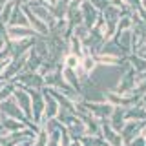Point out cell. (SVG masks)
Returning a JSON list of instances; mask_svg holds the SVG:
<instances>
[{"mask_svg": "<svg viewBox=\"0 0 146 146\" xmlns=\"http://www.w3.org/2000/svg\"><path fill=\"white\" fill-rule=\"evenodd\" d=\"M71 146H84V144L80 143V139H73L71 141Z\"/></svg>", "mask_w": 146, "mask_h": 146, "instance_id": "cell-32", "label": "cell"}, {"mask_svg": "<svg viewBox=\"0 0 146 146\" xmlns=\"http://www.w3.org/2000/svg\"><path fill=\"white\" fill-rule=\"evenodd\" d=\"M108 122L113 126V130H117L119 133L122 131V128L126 124V117H124V108H115V111L111 113V117L108 119Z\"/></svg>", "mask_w": 146, "mask_h": 146, "instance_id": "cell-18", "label": "cell"}, {"mask_svg": "<svg viewBox=\"0 0 146 146\" xmlns=\"http://www.w3.org/2000/svg\"><path fill=\"white\" fill-rule=\"evenodd\" d=\"M6 36L7 40L15 42V40H22V38H29V36H40L31 26H7L6 27Z\"/></svg>", "mask_w": 146, "mask_h": 146, "instance_id": "cell-8", "label": "cell"}, {"mask_svg": "<svg viewBox=\"0 0 146 146\" xmlns=\"http://www.w3.org/2000/svg\"><path fill=\"white\" fill-rule=\"evenodd\" d=\"M0 126L6 128L13 133V131H20L27 128V122L26 121H20V119H15V117H9V115H4L2 113V119H0Z\"/></svg>", "mask_w": 146, "mask_h": 146, "instance_id": "cell-15", "label": "cell"}, {"mask_svg": "<svg viewBox=\"0 0 146 146\" xmlns=\"http://www.w3.org/2000/svg\"><path fill=\"white\" fill-rule=\"evenodd\" d=\"M91 4H93V6L97 7L100 13H102L104 9H106V7L110 6V4H111V0H91Z\"/></svg>", "mask_w": 146, "mask_h": 146, "instance_id": "cell-28", "label": "cell"}, {"mask_svg": "<svg viewBox=\"0 0 146 146\" xmlns=\"http://www.w3.org/2000/svg\"><path fill=\"white\" fill-rule=\"evenodd\" d=\"M143 126H144V122H141V121H126V124H124V128H122V131H121L124 143L128 144L133 137L139 135L141 130H143Z\"/></svg>", "mask_w": 146, "mask_h": 146, "instance_id": "cell-13", "label": "cell"}, {"mask_svg": "<svg viewBox=\"0 0 146 146\" xmlns=\"http://www.w3.org/2000/svg\"><path fill=\"white\" fill-rule=\"evenodd\" d=\"M82 102H84L86 110H88L91 115L100 119V121L110 119L111 113L115 111V106L111 102H108V100H82Z\"/></svg>", "mask_w": 146, "mask_h": 146, "instance_id": "cell-1", "label": "cell"}, {"mask_svg": "<svg viewBox=\"0 0 146 146\" xmlns=\"http://www.w3.org/2000/svg\"><path fill=\"white\" fill-rule=\"evenodd\" d=\"M80 11H82V17H84V24L88 26L90 29H93V26H95V22H97L100 11L91 4V0H82Z\"/></svg>", "mask_w": 146, "mask_h": 146, "instance_id": "cell-10", "label": "cell"}, {"mask_svg": "<svg viewBox=\"0 0 146 146\" xmlns=\"http://www.w3.org/2000/svg\"><path fill=\"white\" fill-rule=\"evenodd\" d=\"M58 111H60L58 100L49 93L48 88H44V122L48 121V119H55L58 115Z\"/></svg>", "mask_w": 146, "mask_h": 146, "instance_id": "cell-9", "label": "cell"}, {"mask_svg": "<svg viewBox=\"0 0 146 146\" xmlns=\"http://www.w3.org/2000/svg\"><path fill=\"white\" fill-rule=\"evenodd\" d=\"M113 38H117V42L121 44L124 55L133 53V33H131V29H126V31H122V33H117Z\"/></svg>", "mask_w": 146, "mask_h": 146, "instance_id": "cell-14", "label": "cell"}, {"mask_svg": "<svg viewBox=\"0 0 146 146\" xmlns=\"http://www.w3.org/2000/svg\"><path fill=\"white\" fill-rule=\"evenodd\" d=\"M90 31H91V29H90V27L86 26V24H79V26L73 27V35H75L77 38H80V40H84L86 36L90 35Z\"/></svg>", "mask_w": 146, "mask_h": 146, "instance_id": "cell-27", "label": "cell"}, {"mask_svg": "<svg viewBox=\"0 0 146 146\" xmlns=\"http://www.w3.org/2000/svg\"><path fill=\"white\" fill-rule=\"evenodd\" d=\"M31 93V110H33V122L42 128L44 124V88L42 90H35V88H27Z\"/></svg>", "mask_w": 146, "mask_h": 146, "instance_id": "cell-2", "label": "cell"}, {"mask_svg": "<svg viewBox=\"0 0 146 146\" xmlns=\"http://www.w3.org/2000/svg\"><path fill=\"white\" fill-rule=\"evenodd\" d=\"M100 135H102V139L106 141L110 146H124V139H122V135L119 133L117 130H113V126L108 122V119H104L102 124H100Z\"/></svg>", "mask_w": 146, "mask_h": 146, "instance_id": "cell-7", "label": "cell"}, {"mask_svg": "<svg viewBox=\"0 0 146 146\" xmlns=\"http://www.w3.org/2000/svg\"><path fill=\"white\" fill-rule=\"evenodd\" d=\"M48 141H49V133L46 128H40V131L36 133L35 141H33V146H48Z\"/></svg>", "mask_w": 146, "mask_h": 146, "instance_id": "cell-26", "label": "cell"}, {"mask_svg": "<svg viewBox=\"0 0 146 146\" xmlns=\"http://www.w3.org/2000/svg\"><path fill=\"white\" fill-rule=\"evenodd\" d=\"M0 111L4 113V115H9V117H15V119H20V121H26L27 124L33 121H29V119L26 117V113L22 111V108L18 106L17 99L15 97H9L7 100H2L0 102Z\"/></svg>", "mask_w": 146, "mask_h": 146, "instance_id": "cell-6", "label": "cell"}, {"mask_svg": "<svg viewBox=\"0 0 146 146\" xmlns=\"http://www.w3.org/2000/svg\"><path fill=\"white\" fill-rule=\"evenodd\" d=\"M102 15H104L106 20H119V18H121V9L115 7L113 4H110V6L102 11Z\"/></svg>", "mask_w": 146, "mask_h": 146, "instance_id": "cell-25", "label": "cell"}, {"mask_svg": "<svg viewBox=\"0 0 146 146\" xmlns=\"http://www.w3.org/2000/svg\"><path fill=\"white\" fill-rule=\"evenodd\" d=\"M139 104H141V106H143V108L146 110V93H144V95H141V100H139Z\"/></svg>", "mask_w": 146, "mask_h": 146, "instance_id": "cell-31", "label": "cell"}, {"mask_svg": "<svg viewBox=\"0 0 146 146\" xmlns=\"http://www.w3.org/2000/svg\"><path fill=\"white\" fill-rule=\"evenodd\" d=\"M22 9H24V13H26V17H27V22H29V26L33 27V29L38 33L40 36H49L51 35V29H49V26L46 24V22L42 20V18H38L33 13V9H31L27 4H20Z\"/></svg>", "mask_w": 146, "mask_h": 146, "instance_id": "cell-4", "label": "cell"}, {"mask_svg": "<svg viewBox=\"0 0 146 146\" xmlns=\"http://www.w3.org/2000/svg\"><path fill=\"white\" fill-rule=\"evenodd\" d=\"M42 62H44V58L35 51V48H31V49H29V57H27V62H26L24 71H38L40 66H42Z\"/></svg>", "mask_w": 146, "mask_h": 146, "instance_id": "cell-19", "label": "cell"}, {"mask_svg": "<svg viewBox=\"0 0 146 146\" xmlns=\"http://www.w3.org/2000/svg\"><path fill=\"white\" fill-rule=\"evenodd\" d=\"M124 4H126V6H130V7L135 11V9L139 7L141 4H143V0H124Z\"/></svg>", "mask_w": 146, "mask_h": 146, "instance_id": "cell-30", "label": "cell"}, {"mask_svg": "<svg viewBox=\"0 0 146 146\" xmlns=\"http://www.w3.org/2000/svg\"><path fill=\"white\" fill-rule=\"evenodd\" d=\"M7 26H29L27 17H26V13H24V9H22L20 4H17V6H15V11H13L11 20H9Z\"/></svg>", "mask_w": 146, "mask_h": 146, "instance_id": "cell-20", "label": "cell"}, {"mask_svg": "<svg viewBox=\"0 0 146 146\" xmlns=\"http://www.w3.org/2000/svg\"><path fill=\"white\" fill-rule=\"evenodd\" d=\"M7 0H0V11H2V7H4V4H6Z\"/></svg>", "mask_w": 146, "mask_h": 146, "instance_id": "cell-34", "label": "cell"}, {"mask_svg": "<svg viewBox=\"0 0 146 146\" xmlns=\"http://www.w3.org/2000/svg\"><path fill=\"white\" fill-rule=\"evenodd\" d=\"M68 7H70V0H58V2L51 7V13H53L57 18H66Z\"/></svg>", "mask_w": 146, "mask_h": 146, "instance_id": "cell-22", "label": "cell"}, {"mask_svg": "<svg viewBox=\"0 0 146 146\" xmlns=\"http://www.w3.org/2000/svg\"><path fill=\"white\" fill-rule=\"evenodd\" d=\"M17 86H24V88H35L42 90L44 88V75H40L38 71H22L13 79Z\"/></svg>", "mask_w": 146, "mask_h": 146, "instance_id": "cell-3", "label": "cell"}, {"mask_svg": "<svg viewBox=\"0 0 146 146\" xmlns=\"http://www.w3.org/2000/svg\"><path fill=\"white\" fill-rule=\"evenodd\" d=\"M13 97L17 99L18 106L22 108V111L26 113V117L29 119V121H33V110H31V93H29V90L24 88V86H17L15 84V93H13Z\"/></svg>", "mask_w": 146, "mask_h": 146, "instance_id": "cell-5", "label": "cell"}, {"mask_svg": "<svg viewBox=\"0 0 146 146\" xmlns=\"http://www.w3.org/2000/svg\"><path fill=\"white\" fill-rule=\"evenodd\" d=\"M68 46H70V53H75L79 57H84V46H82V40L77 38L75 35L68 40Z\"/></svg>", "mask_w": 146, "mask_h": 146, "instance_id": "cell-23", "label": "cell"}, {"mask_svg": "<svg viewBox=\"0 0 146 146\" xmlns=\"http://www.w3.org/2000/svg\"><path fill=\"white\" fill-rule=\"evenodd\" d=\"M141 135L146 139V122H144V126H143V130H141Z\"/></svg>", "mask_w": 146, "mask_h": 146, "instance_id": "cell-33", "label": "cell"}, {"mask_svg": "<svg viewBox=\"0 0 146 146\" xmlns=\"http://www.w3.org/2000/svg\"><path fill=\"white\" fill-rule=\"evenodd\" d=\"M0 119H2V111H0Z\"/></svg>", "mask_w": 146, "mask_h": 146, "instance_id": "cell-35", "label": "cell"}, {"mask_svg": "<svg viewBox=\"0 0 146 146\" xmlns=\"http://www.w3.org/2000/svg\"><path fill=\"white\" fill-rule=\"evenodd\" d=\"M62 75H64V80H66L71 88H75L77 91L82 93V80H80L79 73H77V70H71V68L62 66Z\"/></svg>", "mask_w": 146, "mask_h": 146, "instance_id": "cell-16", "label": "cell"}, {"mask_svg": "<svg viewBox=\"0 0 146 146\" xmlns=\"http://www.w3.org/2000/svg\"><path fill=\"white\" fill-rule=\"evenodd\" d=\"M36 38H38V36H29V38L15 40V42H11V40H9V42H11V49H13V57H20V55H26V53L35 46Z\"/></svg>", "mask_w": 146, "mask_h": 146, "instance_id": "cell-12", "label": "cell"}, {"mask_svg": "<svg viewBox=\"0 0 146 146\" xmlns=\"http://www.w3.org/2000/svg\"><path fill=\"white\" fill-rule=\"evenodd\" d=\"M80 58L79 55H75V53H68L66 57H64V60H62V66H66V68H71V70H77V68L80 66Z\"/></svg>", "mask_w": 146, "mask_h": 146, "instance_id": "cell-24", "label": "cell"}, {"mask_svg": "<svg viewBox=\"0 0 146 146\" xmlns=\"http://www.w3.org/2000/svg\"><path fill=\"white\" fill-rule=\"evenodd\" d=\"M66 18H68V22H70L71 27H75V26H79V24H84V17H82L80 7H77V9H68Z\"/></svg>", "mask_w": 146, "mask_h": 146, "instance_id": "cell-21", "label": "cell"}, {"mask_svg": "<svg viewBox=\"0 0 146 146\" xmlns=\"http://www.w3.org/2000/svg\"><path fill=\"white\" fill-rule=\"evenodd\" d=\"M124 117H126V121H141V122H146V110L141 106V104H135V106L124 108Z\"/></svg>", "mask_w": 146, "mask_h": 146, "instance_id": "cell-17", "label": "cell"}, {"mask_svg": "<svg viewBox=\"0 0 146 146\" xmlns=\"http://www.w3.org/2000/svg\"><path fill=\"white\" fill-rule=\"evenodd\" d=\"M66 130L70 131V135L73 139H80L86 133V124H84V121H82V117L79 113H73L70 117V121L66 122Z\"/></svg>", "mask_w": 146, "mask_h": 146, "instance_id": "cell-11", "label": "cell"}, {"mask_svg": "<svg viewBox=\"0 0 146 146\" xmlns=\"http://www.w3.org/2000/svg\"><path fill=\"white\" fill-rule=\"evenodd\" d=\"M128 144H130V146H146V139H144V137L139 133L137 137H133V139H131Z\"/></svg>", "mask_w": 146, "mask_h": 146, "instance_id": "cell-29", "label": "cell"}]
</instances>
